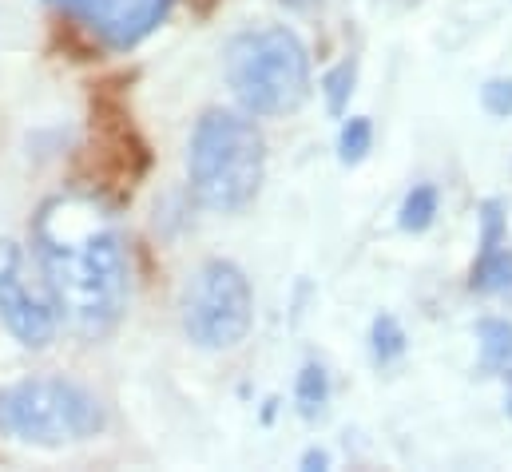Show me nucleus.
<instances>
[{
  "mask_svg": "<svg viewBox=\"0 0 512 472\" xmlns=\"http://www.w3.org/2000/svg\"><path fill=\"white\" fill-rule=\"evenodd\" d=\"M322 88H326V108H330L334 116H342L346 104H350V92H354V64L346 60V64L330 68L326 80H322Z\"/></svg>",
  "mask_w": 512,
  "mask_h": 472,
  "instance_id": "13",
  "label": "nucleus"
},
{
  "mask_svg": "<svg viewBox=\"0 0 512 472\" xmlns=\"http://www.w3.org/2000/svg\"><path fill=\"white\" fill-rule=\"evenodd\" d=\"M405 354V334H401V326H397V318H389L382 314L378 322H374V357L378 361H393V357Z\"/></svg>",
  "mask_w": 512,
  "mask_h": 472,
  "instance_id": "14",
  "label": "nucleus"
},
{
  "mask_svg": "<svg viewBox=\"0 0 512 472\" xmlns=\"http://www.w3.org/2000/svg\"><path fill=\"white\" fill-rule=\"evenodd\" d=\"M505 401H509V413H512V373H509V397Z\"/></svg>",
  "mask_w": 512,
  "mask_h": 472,
  "instance_id": "19",
  "label": "nucleus"
},
{
  "mask_svg": "<svg viewBox=\"0 0 512 472\" xmlns=\"http://www.w3.org/2000/svg\"><path fill=\"white\" fill-rule=\"evenodd\" d=\"M477 338H481V354L489 369H505L512 361V326L501 318H485L477 326Z\"/></svg>",
  "mask_w": 512,
  "mask_h": 472,
  "instance_id": "9",
  "label": "nucleus"
},
{
  "mask_svg": "<svg viewBox=\"0 0 512 472\" xmlns=\"http://www.w3.org/2000/svg\"><path fill=\"white\" fill-rule=\"evenodd\" d=\"M370 143H374V123L362 116L350 119V123L342 127V139H338V155H342V163H362L366 151H370Z\"/></svg>",
  "mask_w": 512,
  "mask_h": 472,
  "instance_id": "12",
  "label": "nucleus"
},
{
  "mask_svg": "<svg viewBox=\"0 0 512 472\" xmlns=\"http://www.w3.org/2000/svg\"><path fill=\"white\" fill-rule=\"evenodd\" d=\"M437 215V191L433 187H413L405 207H401V231H425Z\"/></svg>",
  "mask_w": 512,
  "mask_h": 472,
  "instance_id": "10",
  "label": "nucleus"
},
{
  "mask_svg": "<svg viewBox=\"0 0 512 472\" xmlns=\"http://www.w3.org/2000/svg\"><path fill=\"white\" fill-rule=\"evenodd\" d=\"M477 294H497V290H509L512 286V250L505 246H493L477 258L473 266V282H469Z\"/></svg>",
  "mask_w": 512,
  "mask_h": 472,
  "instance_id": "8",
  "label": "nucleus"
},
{
  "mask_svg": "<svg viewBox=\"0 0 512 472\" xmlns=\"http://www.w3.org/2000/svg\"><path fill=\"white\" fill-rule=\"evenodd\" d=\"M227 84L255 116H286L310 92V56L290 28L243 32L227 48Z\"/></svg>",
  "mask_w": 512,
  "mask_h": 472,
  "instance_id": "3",
  "label": "nucleus"
},
{
  "mask_svg": "<svg viewBox=\"0 0 512 472\" xmlns=\"http://www.w3.org/2000/svg\"><path fill=\"white\" fill-rule=\"evenodd\" d=\"M36 258L56 310L80 334H108L128 306V258L96 199L56 195L36 215Z\"/></svg>",
  "mask_w": 512,
  "mask_h": 472,
  "instance_id": "1",
  "label": "nucleus"
},
{
  "mask_svg": "<svg viewBox=\"0 0 512 472\" xmlns=\"http://www.w3.org/2000/svg\"><path fill=\"white\" fill-rule=\"evenodd\" d=\"M48 4L88 24L108 48L128 52L167 20L175 0H48Z\"/></svg>",
  "mask_w": 512,
  "mask_h": 472,
  "instance_id": "7",
  "label": "nucleus"
},
{
  "mask_svg": "<svg viewBox=\"0 0 512 472\" xmlns=\"http://www.w3.org/2000/svg\"><path fill=\"white\" fill-rule=\"evenodd\" d=\"M251 318H255V294L247 274L227 258L203 262L183 290L187 338L199 350H231L247 338Z\"/></svg>",
  "mask_w": 512,
  "mask_h": 472,
  "instance_id": "5",
  "label": "nucleus"
},
{
  "mask_svg": "<svg viewBox=\"0 0 512 472\" xmlns=\"http://www.w3.org/2000/svg\"><path fill=\"white\" fill-rule=\"evenodd\" d=\"M326 397H330L326 369H322V365H306V369L298 373V405H302V413L314 417V413L326 405Z\"/></svg>",
  "mask_w": 512,
  "mask_h": 472,
  "instance_id": "11",
  "label": "nucleus"
},
{
  "mask_svg": "<svg viewBox=\"0 0 512 472\" xmlns=\"http://www.w3.org/2000/svg\"><path fill=\"white\" fill-rule=\"evenodd\" d=\"M485 108L493 116H512V80H493L485 84Z\"/></svg>",
  "mask_w": 512,
  "mask_h": 472,
  "instance_id": "16",
  "label": "nucleus"
},
{
  "mask_svg": "<svg viewBox=\"0 0 512 472\" xmlns=\"http://www.w3.org/2000/svg\"><path fill=\"white\" fill-rule=\"evenodd\" d=\"M0 322L28 350L48 346L56 334V302L40 286H32L24 250L8 238H0Z\"/></svg>",
  "mask_w": 512,
  "mask_h": 472,
  "instance_id": "6",
  "label": "nucleus"
},
{
  "mask_svg": "<svg viewBox=\"0 0 512 472\" xmlns=\"http://www.w3.org/2000/svg\"><path fill=\"white\" fill-rule=\"evenodd\" d=\"M104 429V405L76 381L32 377L0 389V433L24 445L60 449Z\"/></svg>",
  "mask_w": 512,
  "mask_h": 472,
  "instance_id": "4",
  "label": "nucleus"
},
{
  "mask_svg": "<svg viewBox=\"0 0 512 472\" xmlns=\"http://www.w3.org/2000/svg\"><path fill=\"white\" fill-rule=\"evenodd\" d=\"M266 147L251 119L235 112H207L195 123L187 175L191 191L211 211H243L258 195Z\"/></svg>",
  "mask_w": 512,
  "mask_h": 472,
  "instance_id": "2",
  "label": "nucleus"
},
{
  "mask_svg": "<svg viewBox=\"0 0 512 472\" xmlns=\"http://www.w3.org/2000/svg\"><path fill=\"white\" fill-rule=\"evenodd\" d=\"M282 4H286V8H298V12H302V8H310V4H318V0H282Z\"/></svg>",
  "mask_w": 512,
  "mask_h": 472,
  "instance_id": "18",
  "label": "nucleus"
},
{
  "mask_svg": "<svg viewBox=\"0 0 512 472\" xmlns=\"http://www.w3.org/2000/svg\"><path fill=\"white\" fill-rule=\"evenodd\" d=\"M501 238H505V211H501L497 199H489L481 207V254L493 250V246H501Z\"/></svg>",
  "mask_w": 512,
  "mask_h": 472,
  "instance_id": "15",
  "label": "nucleus"
},
{
  "mask_svg": "<svg viewBox=\"0 0 512 472\" xmlns=\"http://www.w3.org/2000/svg\"><path fill=\"white\" fill-rule=\"evenodd\" d=\"M330 465V457L322 453V449H310L306 457H302V469H326Z\"/></svg>",
  "mask_w": 512,
  "mask_h": 472,
  "instance_id": "17",
  "label": "nucleus"
}]
</instances>
